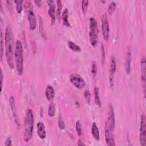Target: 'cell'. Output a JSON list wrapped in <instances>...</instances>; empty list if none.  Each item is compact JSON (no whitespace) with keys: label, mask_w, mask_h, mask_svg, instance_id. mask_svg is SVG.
Returning <instances> with one entry per match:
<instances>
[{"label":"cell","mask_w":146,"mask_h":146,"mask_svg":"<svg viewBox=\"0 0 146 146\" xmlns=\"http://www.w3.org/2000/svg\"><path fill=\"white\" fill-rule=\"evenodd\" d=\"M91 133L92 134V136L94 137V138L97 140V141H99L100 140V135H99V129L98 128V126L96 125V124L94 122L92 124L91 126Z\"/></svg>","instance_id":"obj_18"},{"label":"cell","mask_w":146,"mask_h":146,"mask_svg":"<svg viewBox=\"0 0 146 146\" xmlns=\"http://www.w3.org/2000/svg\"><path fill=\"white\" fill-rule=\"evenodd\" d=\"M78 145L81 146V145H85L86 144H84L80 140H79V141H78Z\"/></svg>","instance_id":"obj_36"},{"label":"cell","mask_w":146,"mask_h":146,"mask_svg":"<svg viewBox=\"0 0 146 146\" xmlns=\"http://www.w3.org/2000/svg\"><path fill=\"white\" fill-rule=\"evenodd\" d=\"M68 10L67 8H65L62 14V18L63 20V25L66 27L70 26L69 21H68Z\"/></svg>","instance_id":"obj_19"},{"label":"cell","mask_w":146,"mask_h":146,"mask_svg":"<svg viewBox=\"0 0 146 146\" xmlns=\"http://www.w3.org/2000/svg\"><path fill=\"white\" fill-rule=\"evenodd\" d=\"M25 131L23 139L26 142L29 141L33 136L34 128V114L32 110L28 109L26 112L25 120Z\"/></svg>","instance_id":"obj_2"},{"label":"cell","mask_w":146,"mask_h":146,"mask_svg":"<svg viewBox=\"0 0 146 146\" xmlns=\"http://www.w3.org/2000/svg\"><path fill=\"white\" fill-rule=\"evenodd\" d=\"M75 127H76V130L78 135L79 136H81L82 134V126H81L79 120H78L76 121Z\"/></svg>","instance_id":"obj_29"},{"label":"cell","mask_w":146,"mask_h":146,"mask_svg":"<svg viewBox=\"0 0 146 146\" xmlns=\"http://www.w3.org/2000/svg\"><path fill=\"white\" fill-rule=\"evenodd\" d=\"M141 80L143 82V86L144 88V95L145 92V58L143 56L141 60Z\"/></svg>","instance_id":"obj_13"},{"label":"cell","mask_w":146,"mask_h":146,"mask_svg":"<svg viewBox=\"0 0 146 146\" xmlns=\"http://www.w3.org/2000/svg\"><path fill=\"white\" fill-rule=\"evenodd\" d=\"M105 138L108 145L114 146L115 145V139L112 133V131L106 124L105 126Z\"/></svg>","instance_id":"obj_10"},{"label":"cell","mask_w":146,"mask_h":146,"mask_svg":"<svg viewBox=\"0 0 146 146\" xmlns=\"http://www.w3.org/2000/svg\"><path fill=\"white\" fill-rule=\"evenodd\" d=\"M116 4L115 2L113 1L111 2L108 7V13L110 15H111L113 13V12L115 11L116 9Z\"/></svg>","instance_id":"obj_25"},{"label":"cell","mask_w":146,"mask_h":146,"mask_svg":"<svg viewBox=\"0 0 146 146\" xmlns=\"http://www.w3.org/2000/svg\"><path fill=\"white\" fill-rule=\"evenodd\" d=\"M89 1L88 0H84L82 1V10L84 14H85L87 10Z\"/></svg>","instance_id":"obj_26"},{"label":"cell","mask_w":146,"mask_h":146,"mask_svg":"<svg viewBox=\"0 0 146 146\" xmlns=\"http://www.w3.org/2000/svg\"><path fill=\"white\" fill-rule=\"evenodd\" d=\"M58 126L60 129H64L65 128V124L62 119L61 115H59L58 118Z\"/></svg>","instance_id":"obj_28"},{"label":"cell","mask_w":146,"mask_h":146,"mask_svg":"<svg viewBox=\"0 0 146 146\" xmlns=\"http://www.w3.org/2000/svg\"><path fill=\"white\" fill-rule=\"evenodd\" d=\"M91 72L93 75H95L97 72V65L95 61H92V67H91Z\"/></svg>","instance_id":"obj_30"},{"label":"cell","mask_w":146,"mask_h":146,"mask_svg":"<svg viewBox=\"0 0 146 146\" xmlns=\"http://www.w3.org/2000/svg\"><path fill=\"white\" fill-rule=\"evenodd\" d=\"M98 26L96 20L94 17H91L90 19V32L89 39L91 44L94 47L98 42Z\"/></svg>","instance_id":"obj_4"},{"label":"cell","mask_w":146,"mask_h":146,"mask_svg":"<svg viewBox=\"0 0 146 146\" xmlns=\"http://www.w3.org/2000/svg\"><path fill=\"white\" fill-rule=\"evenodd\" d=\"M70 80L71 83L77 88H82L85 85L84 80L81 76L77 74H72L70 76Z\"/></svg>","instance_id":"obj_7"},{"label":"cell","mask_w":146,"mask_h":146,"mask_svg":"<svg viewBox=\"0 0 146 146\" xmlns=\"http://www.w3.org/2000/svg\"><path fill=\"white\" fill-rule=\"evenodd\" d=\"M55 112H56V108H55V106L54 103H50L48 108V115L51 117H54L55 116Z\"/></svg>","instance_id":"obj_21"},{"label":"cell","mask_w":146,"mask_h":146,"mask_svg":"<svg viewBox=\"0 0 146 146\" xmlns=\"http://www.w3.org/2000/svg\"><path fill=\"white\" fill-rule=\"evenodd\" d=\"M67 45L68 47L72 51H75V52H80L81 51V48L80 47L76 44L74 42H72V41H68L67 42Z\"/></svg>","instance_id":"obj_20"},{"label":"cell","mask_w":146,"mask_h":146,"mask_svg":"<svg viewBox=\"0 0 146 146\" xmlns=\"http://www.w3.org/2000/svg\"><path fill=\"white\" fill-rule=\"evenodd\" d=\"M45 96L48 101H52L54 98L55 91L51 85H47L45 89Z\"/></svg>","instance_id":"obj_15"},{"label":"cell","mask_w":146,"mask_h":146,"mask_svg":"<svg viewBox=\"0 0 146 146\" xmlns=\"http://www.w3.org/2000/svg\"><path fill=\"white\" fill-rule=\"evenodd\" d=\"M116 70V62L114 56H112L111 58V64L110 66V83L111 87L113 84V76Z\"/></svg>","instance_id":"obj_9"},{"label":"cell","mask_w":146,"mask_h":146,"mask_svg":"<svg viewBox=\"0 0 146 146\" xmlns=\"http://www.w3.org/2000/svg\"><path fill=\"white\" fill-rule=\"evenodd\" d=\"M84 98L86 101V102L88 104L90 103V101H91V95L90 94V92L89 91V90H86L84 92Z\"/></svg>","instance_id":"obj_27"},{"label":"cell","mask_w":146,"mask_h":146,"mask_svg":"<svg viewBox=\"0 0 146 146\" xmlns=\"http://www.w3.org/2000/svg\"><path fill=\"white\" fill-rule=\"evenodd\" d=\"M102 30L103 38L105 40L107 41L110 38V27L109 22L106 13H104L102 18Z\"/></svg>","instance_id":"obj_6"},{"label":"cell","mask_w":146,"mask_h":146,"mask_svg":"<svg viewBox=\"0 0 146 146\" xmlns=\"http://www.w3.org/2000/svg\"><path fill=\"white\" fill-rule=\"evenodd\" d=\"M94 94H95V102L96 104L99 107H101L102 103H101V101H100L99 95V89L97 87H95L94 88Z\"/></svg>","instance_id":"obj_22"},{"label":"cell","mask_w":146,"mask_h":146,"mask_svg":"<svg viewBox=\"0 0 146 146\" xmlns=\"http://www.w3.org/2000/svg\"><path fill=\"white\" fill-rule=\"evenodd\" d=\"M27 19L29 23V29L31 30H34L35 29L36 26V17L32 10H30L28 12Z\"/></svg>","instance_id":"obj_12"},{"label":"cell","mask_w":146,"mask_h":146,"mask_svg":"<svg viewBox=\"0 0 146 146\" xmlns=\"http://www.w3.org/2000/svg\"><path fill=\"white\" fill-rule=\"evenodd\" d=\"M14 2L16 5V10L20 14L22 11V3L23 1L21 0H15L14 1Z\"/></svg>","instance_id":"obj_24"},{"label":"cell","mask_w":146,"mask_h":146,"mask_svg":"<svg viewBox=\"0 0 146 146\" xmlns=\"http://www.w3.org/2000/svg\"><path fill=\"white\" fill-rule=\"evenodd\" d=\"M102 60H103V63H104V61L105 60V51H104V46L102 44Z\"/></svg>","instance_id":"obj_34"},{"label":"cell","mask_w":146,"mask_h":146,"mask_svg":"<svg viewBox=\"0 0 146 146\" xmlns=\"http://www.w3.org/2000/svg\"><path fill=\"white\" fill-rule=\"evenodd\" d=\"M3 75L2 69L1 70V91L2 90V86H3Z\"/></svg>","instance_id":"obj_33"},{"label":"cell","mask_w":146,"mask_h":146,"mask_svg":"<svg viewBox=\"0 0 146 146\" xmlns=\"http://www.w3.org/2000/svg\"><path fill=\"white\" fill-rule=\"evenodd\" d=\"M115 119L113 108L112 104H110L109 106V110H108L107 121L106 124L112 131H113V130L114 129V128H115Z\"/></svg>","instance_id":"obj_8"},{"label":"cell","mask_w":146,"mask_h":146,"mask_svg":"<svg viewBox=\"0 0 146 146\" xmlns=\"http://www.w3.org/2000/svg\"><path fill=\"white\" fill-rule=\"evenodd\" d=\"M5 43L6 47V58L7 64L11 68H14V35L10 26H7L5 30Z\"/></svg>","instance_id":"obj_1"},{"label":"cell","mask_w":146,"mask_h":146,"mask_svg":"<svg viewBox=\"0 0 146 146\" xmlns=\"http://www.w3.org/2000/svg\"><path fill=\"white\" fill-rule=\"evenodd\" d=\"M140 142L143 146L146 145V125H145V116L143 113L141 116L140 125Z\"/></svg>","instance_id":"obj_5"},{"label":"cell","mask_w":146,"mask_h":146,"mask_svg":"<svg viewBox=\"0 0 146 146\" xmlns=\"http://www.w3.org/2000/svg\"><path fill=\"white\" fill-rule=\"evenodd\" d=\"M36 129H37V133L39 137L42 139H44L46 137V132L45 129V126L42 122L39 121L38 123Z\"/></svg>","instance_id":"obj_14"},{"label":"cell","mask_w":146,"mask_h":146,"mask_svg":"<svg viewBox=\"0 0 146 146\" xmlns=\"http://www.w3.org/2000/svg\"><path fill=\"white\" fill-rule=\"evenodd\" d=\"M46 2L48 6V14L51 19L52 23H54L55 20V1L52 0L47 1Z\"/></svg>","instance_id":"obj_11"},{"label":"cell","mask_w":146,"mask_h":146,"mask_svg":"<svg viewBox=\"0 0 146 146\" xmlns=\"http://www.w3.org/2000/svg\"><path fill=\"white\" fill-rule=\"evenodd\" d=\"M10 101V107L11 108V111L13 114V116L15 120V121L16 122L17 124H18V116L17 114V110H16V106H15V99L13 96H11L9 99Z\"/></svg>","instance_id":"obj_16"},{"label":"cell","mask_w":146,"mask_h":146,"mask_svg":"<svg viewBox=\"0 0 146 146\" xmlns=\"http://www.w3.org/2000/svg\"><path fill=\"white\" fill-rule=\"evenodd\" d=\"M131 52L129 48L125 58V71L127 74L130 73L131 71Z\"/></svg>","instance_id":"obj_17"},{"label":"cell","mask_w":146,"mask_h":146,"mask_svg":"<svg viewBox=\"0 0 146 146\" xmlns=\"http://www.w3.org/2000/svg\"><path fill=\"white\" fill-rule=\"evenodd\" d=\"M56 5H57V9H56V17L57 18L59 19L60 17V14H61V11H62V3L61 1H57L56 2Z\"/></svg>","instance_id":"obj_23"},{"label":"cell","mask_w":146,"mask_h":146,"mask_svg":"<svg viewBox=\"0 0 146 146\" xmlns=\"http://www.w3.org/2000/svg\"><path fill=\"white\" fill-rule=\"evenodd\" d=\"M3 34L2 32L1 33V59H2L3 56Z\"/></svg>","instance_id":"obj_31"},{"label":"cell","mask_w":146,"mask_h":146,"mask_svg":"<svg viewBox=\"0 0 146 146\" xmlns=\"http://www.w3.org/2000/svg\"><path fill=\"white\" fill-rule=\"evenodd\" d=\"M5 145L6 146H11L12 145V143H11V139L10 137H8L5 142Z\"/></svg>","instance_id":"obj_32"},{"label":"cell","mask_w":146,"mask_h":146,"mask_svg":"<svg viewBox=\"0 0 146 146\" xmlns=\"http://www.w3.org/2000/svg\"><path fill=\"white\" fill-rule=\"evenodd\" d=\"M14 56L17 71L18 75H22L23 70V46L20 40H17L15 42Z\"/></svg>","instance_id":"obj_3"},{"label":"cell","mask_w":146,"mask_h":146,"mask_svg":"<svg viewBox=\"0 0 146 146\" xmlns=\"http://www.w3.org/2000/svg\"><path fill=\"white\" fill-rule=\"evenodd\" d=\"M34 2L35 4H36L38 6H41V3H42V1H34Z\"/></svg>","instance_id":"obj_35"}]
</instances>
